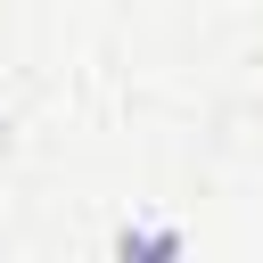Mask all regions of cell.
I'll return each mask as SVG.
<instances>
[{"label":"cell","instance_id":"6da1fadb","mask_svg":"<svg viewBox=\"0 0 263 263\" xmlns=\"http://www.w3.org/2000/svg\"><path fill=\"white\" fill-rule=\"evenodd\" d=\"M123 255H181V230H123Z\"/></svg>","mask_w":263,"mask_h":263}]
</instances>
